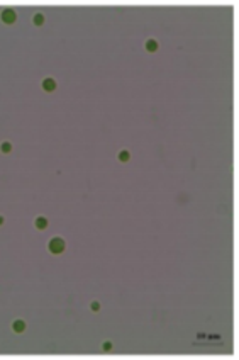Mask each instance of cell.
<instances>
[{
  "instance_id": "6da1fadb",
  "label": "cell",
  "mask_w": 239,
  "mask_h": 360,
  "mask_svg": "<svg viewBox=\"0 0 239 360\" xmlns=\"http://www.w3.org/2000/svg\"><path fill=\"white\" fill-rule=\"evenodd\" d=\"M48 248H49V251L51 253H54V255H59V253H63L65 251V248H66V243H65V240H61V238H51L49 240V245H48Z\"/></svg>"
},
{
  "instance_id": "7a4b0ae2",
  "label": "cell",
  "mask_w": 239,
  "mask_h": 360,
  "mask_svg": "<svg viewBox=\"0 0 239 360\" xmlns=\"http://www.w3.org/2000/svg\"><path fill=\"white\" fill-rule=\"evenodd\" d=\"M0 19H2V22H5V24H14V22L17 21V14L12 10V9H4Z\"/></svg>"
},
{
  "instance_id": "3957f363",
  "label": "cell",
  "mask_w": 239,
  "mask_h": 360,
  "mask_svg": "<svg viewBox=\"0 0 239 360\" xmlns=\"http://www.w3.org/2000/svg\"><path fill=\"white\" fill-rule=\"evenodd\" d=\"M42 89L46 90V92H54V89H56L54 78H44L42 80Z\"/></svg>"
},
{
  "instance_id": "277c9868",
  "label": "cell",
  "mask_w": 239,
  "mask_h": 360,
  "mask_svg": "<svg viewBox=\"0 0 239 360\" xmlns=\"http://www.w3.org/2000/svg\"><path fill=\"white\" fill-rule=\"evenodd\" d=\"M12 329H14L16 333H22V331L26 329V323H24L22 319H16V321L12 323Z\"/></svg>"
},
{
  "instance_id": "5b68a950",
  "label": "cell",
  "mask_w": 239,
  "mask_h": 360,
  "mask_svg": "<svg viewBox=\"0 0 239 360\" xmlns=\"http://www.w3.org/2000/svg\"><path fill=\"white\" fill-rule=\"evenodd\" d=\"M158 48H160V44H158L156 39H148V41H146V49H148L149 53L158 51Z\"/></svg>"
},
{
  "instance_id": "8992f818",
  "label": "cell",
  "mask_w": 239,
  "mask_h": 360,
  "mask_svg": "<svg viewBox=\"0 0 239 360\" xmlns=\"http://www.w3.org/2000/svg\"><path fill=\"white\" fill-rule=\"evenodd\" d=\"M36 228H37V230H46V228H48V219L44 218V216L36 218Z\"/></svg>"
},
{
  "instance_id": "52a82bcc",
  "label": "cell",
  "mask_w": 239,
  "mask_h": 360,
  "mask_svg": "<svg viewBox=\"0 0 239 360\" xmlns=\"http://www.w3.org/2000/svg\"><path fill=\"white\" fill-rule=\"evenodd\" d=\"M0 150H2V153H10V150H12V145L9 143V141H4V143L0 145Z\"/></svg>"
},
{
  "instance_id": "ba28073f",
  "label": "cell",
  "mask_w": 239,
  "mask_h": 360,
  "mask_svg": "<svg viewBox=\"0 0 239 360\" xmlns=\"http://www.w3.org/2000/svg\"><path fill=\"white\" fill-rule=\"evenodd\" d=\"M129 158H131V155H129L127 150H122V151L119 153V160H120V162H129Z\"/></svg>"
},
{
  "instance_id": "9c48e42d",
  "label": "cell",
  "mask_w": 239,
  "mask_h": 360,
  "mask_svg": "<svg viewBox=\"0 0 239 360\" xmlns=\"http://www.w3.org/2000/svg\"><path fill=\"white\" fill-rule=\"evenodd\" d=\"M34 24H36V26H42V24H44V16H42V14H36V16H34Z\"/></svg>"
},
{
  "instance_id": "30bf717a",
  "label": "cell",
  "mask_w": 239,
  "mask_h": 360,
  "mask_svg": "<svg viewBox=\"0 0 239 360\" xmlns=\"http://www.w3.org/2000/svg\"><path fill=\"white\" fill-rule=\"evenodd\" d=\"M99 309H100V304L97 303V301H94V303H92V311H99Z\"/></svg>"
},
{
  "instance_id": "8fae6325",
  "label": "cell",
  "mask_w": 239,
  "mask_h": 360,
  "mask_svg": "<svg viewBox=\"0 0 239 360\" xmlns=\"http://www.w3.org/2000/svg\"><path fill=\"white\" fill-rule=\"evenodd\" d=\"M110 348H112V343H110V341H105V343H104V350H105V352H109Z\"/></svg>"
},
{
  "instance_id": "7c38bea8",
  "label": "cell",
  "mask_w": 239,
  "mask_h": 360,
  "mask_svg": "<svg viewBox=\"0 0 239 360\" xmlns=\"http://www.w3.org/2000/svg\"><path fill=\"white\" fill-rule=\"evenodd\" d=\"M2 224H4V218H2V216H0V226H2Z\"/></svg>"
}]
</instances>
